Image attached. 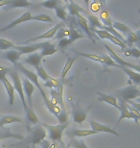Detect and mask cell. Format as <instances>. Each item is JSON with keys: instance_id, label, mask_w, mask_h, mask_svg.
Segmentation results:
<instances>
[{"instance_id": "1", "label": "cell", "mask_w": 140, "mask_h": 148, "mask_svg": "<svg viewBox=\"0 0 140 148\" xmlns=\"http://www.w3.org/2000/svg\"><path fill=\"white\" fill-rule=\"evenodd\" d=\"M14 67H16V69L18 70V72H21L23 75H24L25 78H27L29 81L35 86L36 88H38V90H40L41 96H42V98H43V101H44V103H45L47 110L51 112L53 115H55V106L51 104L50 99L48 98L46 92L42 88V86H41L40 84V82H38V77L37 74H36L35 72H33L32 70H29L28 69H26V67L23 66V64L19 63V62L14 64Z\"/></svg>"}, {"instance_id": "2", "label": "cell", "mask_w": 140, "mask_h": 148, "mask_svg": "<svg viewBox=\"0 0 140 148\" xmlns=\"http://www.w3.org/2000/svg\"><path fill=\"white\" fill-rule=\"evenodd\" d=\"M28 136L24 137L22 141L19 143L18 144H14V146H18V147H23L25 145H33L36 146L37 144H40V143L42 140H44L46 137V132L45 128L41 125V124H37L35 125L34 128H29L28 129Z\"/></svg>"}, {"instance_id": "3", "label": "cell", "mask_w": 140, "mask_h": 148, "mask_svg": "<svg viewBox=\"0 0 140 148\" xmlns=\"http://www.w3.org/2000/svg\"><path fill=\"white\" fill-rule=\"evenodd\" d=\"M8 74H10V77L12 78V81H13V87L14 88V90H16L17 93H18V95L20 97V100H21V102H22L23 109H24V111H26L29 108V106H28L27 102H26V99H25V94H24V91H23L22 82H21V79H20V77H19L18 70H17L16 67L9 69Z\"/></svg>"}, {"instance_id": "4", "label": "cell", "mask_w": 140, "mask_h": 148, "mask_svg": "<svg viewBox=\"0 0 140 148\" xmlns=\"http://www.w3.org/2000/svg\"><path fill=\"white\" fill-rule=\"evenodd\" d=\"M41 125H42L44 128L47 129L49 138L56 144V143H62V134H64V130L67 128V126L69 125V122H66L64 124H58V125H50V124L41 123Z\"/></svg>"}, {"instance_id": "5", "label": "cell", "mask_w": 140, "mask_h": 148, "mask_svg": "<svg viewBox=\"0 0 140 148\" xmlns=\"http://www.w3.org/2000/svg\"><path fill=\"white\" fill-rule=\"evenodd\" d=\"M116 95L120 100H133L140 96V90L135 85H129L116 91Z\"/></svg>"}, {"instance_id": "6", "label": "cell", "mask_w": 140, "mask_h": 148, "mask_svg": "<svg viewBox=\"0 0 140 148\" xmlns=\"http://www.w3.org/2000/svg\"><path fill=\"white\" fill-rule=\"evenodd\" d=\"M104 46H105V48L107 49V51L109 52V57H111L113 61L115 62L116 64H118L119 67H121V66H125V67H129V69H135V71H138L139 72V69H140V67L139 66H137V64H130L129 63V62H126L124 60V59H122L120 56H118L116 53L113 51V50L109 47L108 44H106V43H104Z\"/></svg>"}, {"instance_id": "7", "label": "cell", "mask_w": 140, "mask_h": 148, "mask_svg": "<svg viewBox=\"0 0 140 148\" xmlns=\"http://www.w3.org/2000/svg\"><path fill=\"white\" fill-rule=\"evenodd\" d=\"M89 124H90L91 130H93V131L97 132V133H100V132L109 133V134L116 136V137H120V134H119L114 128H112V127L109 126V125L101 124V123L97 122V121H94V120H89Z\"/></svg>"}, {"instance_id": "8", "label": "cell", "mask_w": 140, "mask_h": 148, "mask_svg": "<svg viewBox=\"0 0 140 148\" xmlns=\"http://www.w3.org/2000/svg\"><path fill=\"white\" fill-rule=\"evenodd\" d=\"M118 111L120 112V116H119V119L117 121V125L121 122L122 120L126 119V118H127V119H133L135 123L138 122L139 117L135 116V114H132V112H130V111L128 110V108H127L126 102H125L124 100H120V102H119V109H118Z\"/></svg>"}, {"instance_id": "9", "label": "cell", "mask_w": 140, "mask_h": 148, "mask_svg": "<svg viewBox=\"0 0 140 148\" xmlns=\"http://www.w3.org/2000/svg\"><path fill=\"white\" fill-rule=\"evenodd\" d=\"M21 82H22L23 91H24V93L26 94V102H27L29 107L32 108V106H33L32 96H33V93H34V91L36 90V87L29 81L27 78H25V77H24V79L21 80Z\"/></svg>"}, {"instance_id": "10", "label": "cell", "mask_w": 140, "mask_h": 148, "mask_svg": "<svg viewBox=\"0 0 140 148\" xmlns=\"http://www.w3.org/2000/svg\"><path fill=\"white\" fill-rule=\"evenodd\" d=\"M42 45L43 42L33 43V44H29V45H14L13 49L18 51L21 55H25V54H31V53L38 51V50L42 48Z\"/></svg>"}, {"instance_id": "11", "label": "cell", "mask_w": 140, "mask_h": 148, "mask_svg": "<svg viewBox=\"0 0 140 148\" xmlns=\"http://www.w3.org/2000/svg\"><path fill=\"white\" fill-rule=\"evenodd\" d=\"M30 20H32V14L30 13V12H25V13H23L21 16L19 17H17L16 19L13 20L11 23H9L8 25H6L5 27L1 28V32H4V31H7V30H10V29L16 27V26L21 24V23H24V22H27V21H30Z\"/></svg>"}, {"instance_id": "12", "label": "cell", "mask_w": 140, "mask_h": 148, "mask_svg": "<svg viewBox=\"0 0 140 148\" xmlns=\"http://www.w3.org/2000/svg\"><path fill=\"white\" fill-rule=\"evenodd\" d=\"M64 24V21L62 22H59L58 23L54 28H52V29H50L49 31H47L45 32L44 34L42 35H40V36H38V37H36V38H30V40H26L25 41V43H29V42H35V41H37V40H49V38H54L55 37V35L57 33V31L59 30V28L62 27Z\"/></svg>"}, {"instance_id": "13", "label": "cell", "mask_w": 140, "mask_h": 148, "mask_svg": "<svg viewBox=\"0 0 140 148\" xmlns=\"http://www.w3.org/2000/svg\"><path fill=\"white\" fill-rule=\"evenodd\" d=\"M89 109H90V107H88V109H86V110H85V109H83V108L74 107L72 110V118H73L74 122L77 124H82L84 122L86 119V117H87Z\"/></svg>"}, {"instance_id": "14", "label": "cell", "mask_w": 140, "mask_h": 148, "mask_svg": "<svg viewBox=\"0 0 140 148\" xmlns=\"http://www.w3.org/2000/svg\"><path fill=\"white\" fill-rule=\"evenodd\" d=\"M0 81H1L2 84L4 85L6 92H7V94H8L9 104H10L11 106L14 105V88L13 87V85H12L11 82L9 81L7 76H1V77H0Z\"/></svg>"}, {"instance_id": "15", "label": "cell", "mask_w": 140, "mask_h": 148, "mask_svg": "<svg viewBox=\"0 0 140 148\" xmlns=\"http://www.w3.org/2000/svg\"><path fill=\"white\" fill-rule=\"evenodd\" d=\"M40 123V119H38V115L36 114V112L33 110V108H28L25 111V119H24V124L27 126V130L31 128V125H37Z\"/></svg>"}, {"instance_id": "16", "label": "cell", "mask_w": 140, "mask_h": 148, "mask_svg": "<svg viewBox=\"0 0 140 148\" xmlns=\"http://www.w3.org/2000/svg\"><path fill=\"white\" fill-rule=\"evenodd\" d=\"M6 138H14V140H23L24 136L21 134H17V133L12 132L9 128L0 126V140H6Z\"/></svg>"}, {"instance_id": "17", "label": "cell", "mask_w": 140, "mask_h": 148, "mask_svg": "<svg viewBox=\"0 0 140 148\" xmlns=\"http://www.w3.org/2000/svg\"><path fill=\"white\" fill-rule=\"evenodd\" d=\"M41 59H42V57H41L40 53L34 52V53H31V54H27V56H26L24 59V61H23V63L26 64H29V66L37 67L38 66H40Z\"/></svg>"}, {"instance_id": "18", "label": "cell", "mask_w": 140, "mask_h": 148, "mask_svg": "<svg viewBox=\"0 0 140 148\" xmlns=\"http://www.w3.org/2000/svg\"><path fill=\"white\" fill-rule=\"evenodd\" d=\"M76 17V21H77V25L79 26L80 28H82V30L85 31V33L87 35L88 38H90L91 40H94L93 38V34H92V32L90 31V29H89V26H88V23H87V20H86V18L82 16L81 14H78Z\"/></svg>"}, {"instance_id": "19", "label": "cell", "mask_w": 140, "mask_h": 148, "mask_svg": "<svg viewBox=\"0 0 140 148\" xmlns=\"http://www.w3.org/2000/svg\"><path fill=\"white\" fill-rule=\"evenodd\" d=\"M97 94H98V100H99V101L108 103V104L116 108L117 110L119 109V102L114 95H111V94H107L103 92H98Z\"/></svg>"}, {"instance_id": "20", "label": "cell", "mask_w": 140, "mask_h": 148, "mask_svg": "<svg viewBox=\"0 0 140 148\" xmlns=\"http://www.w3.org/2000/svg\"><path fill=\"white\" fill-rule=\"evenodd\" d=\"M50 95H51V102L52 105L54 106H59L61 108V110H65L64 105V98H62V94L59 93V91L57 90H50Z\"/></svg>"}, {"instance_id": "21", "label": "cell", "mask_w": 140, "mask_h": 148, "mask_svg": "<svg viewBox=\"0 0 140 148\" xmlns=\"http://www.w3.org/2000/svg\"><path fill=\"white\" fill-rule=\"evenodd\" d=\"M20 57H21V54L14 49H9L8 51H6L5 53L2 54V58L4 59V60L11 62L13 64L17 63L20 59Z\"/></svg>"}, {"instance_id": "22", "label": "cell", "mask_w": 140, "mask_h": 148, "mask_svg": "<svg viewBox=\"0 0 140 148\" xmlns=\"http://www.w3.org/2000/svg\"><path fill=\"white\" fill-rule=\"evenodd\" d=\"M58 51L55 43H52L50 41H44L42 48L40 49L41 57H46V56H51Z\"/></svg>"}, {"instance_id": "23", "label": "cell", "mask_w": 140, "mask_h": 148, "mask_svg": "<svg viewBox=\"0 0 140 148\" xmlns=\"http://www.w3.org/2000/svg\"><path fill=\"white\" fill-rule=\"evenodd\" d=\"M96 134H98V133L91 129H89V130L74 129L67 133V135L69 136V137H74V138H85V137H88V136L96 135Z\"/></svg>"}, {"instance_id": "24", "label": "cell", "mask_w": 140, "mask_h": 148, "mask_svg": "<svg viewBox=\"0 0 140 148\" xmlns=\"http://www.w3.org/2000/svg\"><path fill=\"white\" fill-rule=\"evenodd\" d=\"M12 123H23L24 124V119L18 116H14V115H3L0 117V126L4 127L8 124Z\"/></svg>"}, {"instance_id": "25", "label": "cell", "mask_w": 140, "mask_h": 148, "mask_svg": "<svg viewBox=\"0 0 140 148\" xmlns=\"http://www.w3.org/2000/svg\"><path fill=\"white\" fill-rule=\"evenodd\" d=\"M120 69L123 70V71L129 76V82H132L135 84V86L140 85V74L138 71H135L132 69H129V67H125V66H121Z\"/></svg>"}, {"instance_id": "26", "label": "cell", "mask_w": 140, "mask_h": 148, "mask_svg": "<svg viewBox=\"0 0 140 148\" xmlns=\"http://www.w3.org/2000/svg\"><path fill=\"white\" fill-rule=\"evenodd\" d=\"M34 5L29 0H9V4L6 6V10L16 8H28L30 6Z\"/></svg>"}, {"instance_id": "27", "label": "cell", "mask_w": 140, "mask_h": 148, "mask_svg": "<svg viewBox=\"0 0 140 148\" xmlns=\"http://www.w3.org/2000/svg\"><path fill=\"white\" fill-rule=\"evenodd\" d=\"M66 7L68 9V13H69L70 16H73V17L77 16L78 14H80L81 13H85V14L87 13L85 9L81 8L78 4L74 3L73 1L69 2V3H66Z\"/></svg>"}, {"instance_id": "28", "label": "cell", "mask_w": 140, "mask_h": 148, "mask_svg": "<svg viewBox=\"0 0 140 148\" xmlns=\"http://www.w3.org/2000/svg\"><path fill=\"white\" fill-rule=\"evenodd\" d=\"M85 18H86V20H87V22H89V25H88L89 29H97V28L102 29V27H103L102 22L100 21V19L98 18L96 16L86 13Z\"/></svg>"}, {"instance_id": "29", "label": "cell", "mask_w": 140, "mask_h": 148, "mask_svg": "<svg viewBox=\"0 0 140 148\" xmlns=\"http://www.w3.org/2000/svg\"><path fill=\"white\" fill-rule=\"evenodd\" d=\"M100 21L102 22L104 26H112L113 20L111 17V14L107 10V8H104L100 12Z\"/></svg>"}, {"instance_id": "30", "label": "cell", "mask_w": 140, "mask_h": 148, "mask_svg": "<svg viewBox=\"0 0 140 148\" xmlns=\"http://www.w3.org/2000/svg\"><path fill=\"white\" fill-rule=\"evenodd\" d=\"M112 27L120 34L128 35L130 32H132V30H130V28L129 27V26L124 24V23L118 22V21H113L112 22Z\"/></svg>"}, {"instance_id": "31", "label": "cell", "mask_w": 140, "mask_h": 148, "mask_svg": "<svg viewBox=\"0 0 140 148\" xmlns=\"http://www.w3.org/2000/svg\"><path fill=\"white\" fill-rule=\"evenodd\" d=\"M76 59L73 58V57H67V60H66V63H65L64 66V69L61 71V80H64L65 77H66L67 73L69 72V70L71 69V67L73 66V64L75 63Z\"/></svg>"}, {"instance_id": "32", "label": "cell", "mask_w": 140, "mask_h": 148, "mask_svg": "<svg viewBox=\"0 0 140 148\" xmlns=\"http://www.w3.org/2000/svg\"><path fill=\"white\" fill-rule=\"evenodd\" d=\"M75 53H76L77 55L82 56V57H85V58H86V59H89V60H91V61H94V62H97V63L103 64V63H102V58H101V56H100V55L93 54V53L80 52V51H75Z\"/></svg>"}, {"instance_id": "33", "label": "cell", "mask_w": 140, "mask_h": 148, "mask_svg": "<svg viewBox=\"0 0 140 148\" xmlns=\"http://www.w3.org/2000/svg\"><path fill=\"white\" fill-rule=\"evenodd\" d=\"M86 36H85L84 34L80 33L79 30H77L76 28H70V33H69V36L67 38H69L71 42H74V41H76L77 40H80V38H85Z\"/></svg>"}, {"instance_id": "34", "label": "cell", "mask_w": 140, "mask_h": 148, "mask_svg": "<svg viewBox=\"0 0 140 148\" xmlns=\"http://www.w3.org/2000/svg\"><path fill=\"white\" fill-rule=\"evenodd\" d=\"M56 11V16L59 17V19H61L62 21H66L68 19V13L65 10L64 7H62L61 5H59V7L55 9Z\"/></svg>"}, {"instance_id": "35", "label": "cell", "mask_w": 140, "mask_h": 148, "mask_svg": "<svg viewBox=\"0 0 140 148\" xmlns=\"http://www.w3.org/2000/svg\"><path fill=\"white\" fill-rule=\"evenodd\" d=\"M68 145H70L71 147H73V148H88L87 145L85 143L84 140H78L77 138H74V137H71Z\"/></svg>"}, {"instance_id": "36", "label": "cell", "mask_w": 140, "mask_h": 148, "mask_svg": "<svg viewBox=\"0 0 140 148\" xmlns=\"http://www.w3.org/2000/svg\"><path fill=\"white\" fill-rule=\"evenodd\" d=\"M127 36H128L127 38H125V43H126V45H129L130 47H132L133 43L138 42L137 33H135V32H130Z\"/></svg>"}, {"instance_id": "37", "label": "cell", "mask_w": 140, "mask_h": 148, "mask_svg": "<svg viewBox=\"0 0 140 148\" xmlns=\"http://www.w3.org/2000/svg\"><path fill=\"white\" fill-rule=\"evenodd\" d=\"M124 56L126 57H135L136 59L140 58V51L138 48H135V47H130V48H126L124 49Z\"/></svg>"}, {"instance_id": "38", "label": "cell", "mask_w": 140, "mask_h": 148, "mask_svg": "<svg viewBox=\"0 0 140 148\" xmlns=\"http://www.w3.org/2000/svg\"><path fill=\"white\" fill-rule=\"evenodd\" d=\"M32 20H38V21H41V22H49V23H53L54 20L48 14H37V16H32Z\"/></svg>"}, {"instance_id": "39", "label": "cell", "mask_w": 140, "mask_h": 148, "mask_svg": "<svg viewBox=\"0 0 140 148\" xmlns=\"http://www.w3.org/2000/svg\"><path fill=\"white\" fill-rule=\"evenodd\" d=\"M14 45H16V44H14L13 41L0 38V50H3V51H5V50L13 49Z\"/></svg>"}, {"instance_id": "40", "label": "cell", "mask_w": 140, "mask_h": 148, "mask_svg": "<svg viewBox=\"0 0 140 148\" xmlns=\"http://www.w3.org/2000/svg\"><path fill=\"white\" fill-rule=\"evenodd\" d=\"M69 33H70V28H64V26L61 27L57 31V33L55 35V38L56 40H61V38H67L69 36Z\"/></svg>"}, {"instance_id": "41", "label": "cell", "mask_w": 140, "mask_h": 148, "mask_svg": "<svg viewBox=\"0 0 140 148\" xmlns=\"http://www.w3.org/2000/svg\"><path fill=\"white\" fill-rule=\"evenodd\" d=\"M40 5L44 8L55 10L57 7H59V6L61 5V3H59V0H45V1L41 3Z\"/></svg>"}, {"instance_id": "42", "label": "cell", "mask_w": 140, "mask_h": 148, "mask_svg": "<svg viewBox=\"0 0 140 148\" xmlns=\"http://www.w3.org/2000/svg\"><path fill=\"white\" fill-rule=\"evenodd\" d=\"M36 70H37V73H36V74L38 75V78H40L41 80H43L44 82L47 81V80L50 78L48 73L46 72V70L44 69L41 66H38L36 67Z\"/></svg>"}, {"instance_id": "43", "label": "cell", "mask_w": 140, "mask_h": 148, "mask_svg": "<svg viewBox=\"0 0 140 148\" xmlns=\"http://www.w3.org/2000/svg\"><path fill=\"white\" fill-rule=\"evenodd\" d=\"M88 8L90 9L92 13H99V12H101V10L104 9L105 7H104V6L101 4L98 0H93L91 3H89Z\"/></svg>"}, {"instance_id": "44", "label": "cell", "mask_w": 140, "mask_h": 148, "mask_svg": "<svg viewBox=\"0 0 140 148\" xmlns=\"http://www.w3.org/2000/svg\"><path fill=\"white\" fill-rule=\"evenodd\" d=\"M101 58H102V64H105V66H114V67H119V66L115 63L112 59L109 57V56H107L105 54L100 55Z\"/></svg>"}, {"instance_id": "45", "label": "cell", "mask_w": 140, "mask_h": 148, "mask_svg": "<svg viewBox=\"0 0 140 148\" xmlns=\"http://www.w3.org/2000/svg\"><path fill=\"white\" fill-rule=\"evenodd\" d=\"M56 118L58 119L59 124H64V123L68 122V115H67V112H65V110H62L58 115H57Z\"/></svg>"}, {"instance_id": "46", "label": "cell", "mask_w": 140, "mask_h": 148, "mask_svg": "<svg viewBox=\"0 0 140 148\" xmlns=\"http://www.w3.org/2000/svg\"><path fill=\"white\" fill-rule=\"evenodd\" d=\"M71 43L72 42L70 41L69 38H61V40H58V47L61 49H64V48H66L67 46H69Z\"/></svg>"}, {"instance_id": "47", "label": "cell", "mask_w": 140, "mask_h": 148, "mask_svg": "<svg viewBox=\"0 0 140 148\" xmlns=\"http://www.w3.org/2000/svg\"><path fill=\"white\" fill-rule=\"evenodd\" d=\"M109 41H111L112 43H114L115 45H118L120 48H122V49H126L127 48V45L125 44V42H123L122 40H120L119 38H117L116 37H114V36H112L111 35V37L109 38Z\"/></svg>"}, {"instance_id": "48", "label": "cell", "mask_w": 140, "mask_h": 148, "mask_svg": "<svg viewBox=\"0 0 140 148\" xmlns=\"http://www.w3.org/2000/svg\"><path fill=\"white\" fill-rule=\"evenodd\" d=\"M40 144L41 148H57L56 144L54 143H52V141H50L48 140H45V138L41 140Z\"/></svg>"}, {"instance_id": "49", "label": "cell", "mask_w": 140, "mask_h": 148, "mask_svg": "<svg viewBox=\"0 0 140 148\" xmlns=\"http://www.w3.org/2000/svg\"><path fill=\"white\" fill-rule=\"evenodd\" d=\"M8 71H9V69H8V67L0 66V77H1V76H7Z\"/></svg>"}, {"instance_id": "50", "label": "cell", "mask_w": 140, "mask_h": 148, "mask_svg": "<svg viewBox=\"0 0 140 148\" xmlns=\"http://www.w3.org/2000/svg\"><path fill=\"white\" fill-rule=\"evenodd\" d=\"M43 87H45V88H53L52 83H51V81H50V79H48V80H47V81L44 82Z\"/></svg>"}, {"instance_id": "51", "label": "cell", "mask_w": 140, "mask_h": 148, "mask_svg": "<svg viewBox=\"0 0 140 148\" xmlns=\"http://www.w3.org/2000/svg\"><path fill=\"white\" fill-rule=\"evenodd\" d=\"M9 4V0H0V8L6 7Z\"/></svg>"}, {"instance_id": "52", "label": "cell", "mask_w": 140, "mask_h": 148, "mask_svg": "<svg viewBox=\"0 0 140 148\" xmlns=\"http://www.w3.org/2000/svg\"><path fill=\"white\" fill-rule=\"evenodd\" d=\"M98 1H99L101 4H102L104 7L106 8V3H107V0H98Z\"/></svg>"}, {"instance_id": "53", "label": "cell", "mask_w": 140, "mask_h": 148, "mask_svg": "<svg viewBox=\"0 0 140 148\" xmlns=\"http://www.w3.org/2000/svg\"><path fill=\"white\" fill-rule=\"evenodd\" d=\"M84 2L86 6V8H88V5H89V3H90V0H84Z\"/></svg>"}, {"instance_id": "54", "label": "cell", "mask_w": 140, "mask_h": 148, "mask_svg": "<svg viewBox=\"0 0 140 148\" xmlns=\"http://www.w3.org/2000/svg\"><path fill=\"white\" fill-rule=\"evenodd\" d=\"M23 148H36V146H33V145H25V146H23Z\"/></svg>"}, {"instance_id": "55", "label": "cell", "mask_w": 140, "mask_h": 148, "mask_svg": "<svg viewBox=\"0 0 140 148\" xmlns=\"http://www.w3.org/2000/svg\"><path fill=\"white\" fill-rule=\"evenodd\" d=\"M65 3H69V2H72V0H64Z\"/></svg>"}]
</instances>
